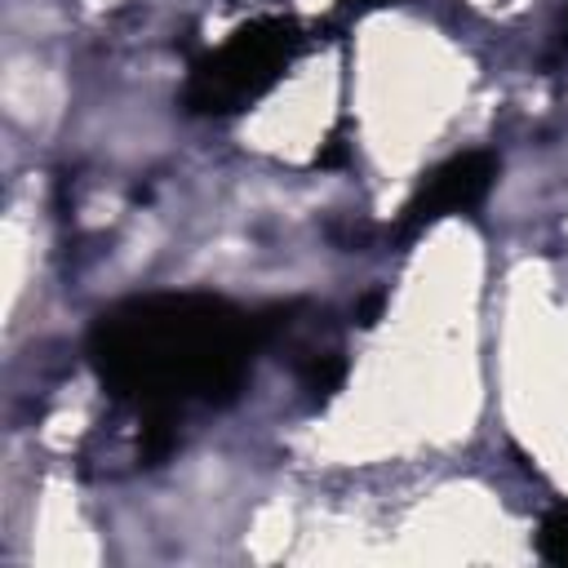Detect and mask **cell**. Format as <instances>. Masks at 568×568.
<instances>
[{
  "label": "cell",
  "instance_id": "1",
  "mask_svg": "<svg viewBox=\"0 0 568 568\" xmlns=\"http://www.w3.org/2000/svg\"><path fill=\"white\" fill-rule=\"evenodd\" d=\"M271 320L213 293H146L102 311L89 328V359L102 386L169 426L191 404H226L253 355L266 346Z\"/></svg>",
  "mask_w": 568,
  "mask_h": 568
},
{
  "label": "cell",
  "instance_id": "4",
  "mask_svg": "<svg viewBox=\"0 0 568 568\" xmlns=\"http://www.w3.org/2000/svg\"><path fill=\"white\" fill-rule=\"evenodd\" d=\"M537 550H541V559H550V564H568V506H559V510H550V515L541 519Z\"/></svg>",
  "mask_w": 568,
  "mask_h": 568
},
{
  "label": "cell",
  "instance_id": "5",
  "mask_svg": "<svg viewBox=\"0 0 568 568\" xmlns=\"http://www.w3.org/2000/svg\"><path fill=\"white\" fill-rule=\"evenodd\" d=\"M373 4H382V0H373Z\"/></svg>",
  "mask_w": 568,
  "mask_h": 568
},
{
  "label": "cell",
  "instance_id": "3",
  "mask_svg": "<svg viewBox=\"0 0 568 568\" xmlns=\"http://www.w3.org/2000/svg\"><path fill=\"white\" fill-rule=\"evenodd\" d=\"M497 182V160L488 151H462L453 160H444L439 169H430L417 191L408 195V204L399 209V222H395V235L413 240L422 235L426 226L453 217V213H466L475 204H484V195L493 191Z\"/></svg>",
  "mask_w": 568,
  "mask_h": 568
},
{
  "label": "cell",
  "instance_id": "2",
  "mask_svg": "<svg viewBox=\"0 0 568 568\" xmlns=\"http://www.w3.org/2000/svg\"><path fill=\"white\" fill-rule=\"evenodd\" d=\"M302 36L288 18H257L240 31H231L217 49L195 58L186 75V111L195 115H231L253 106L297 58Z\"/></svg>",
  "mask_w": 568,
  "mask_h": 568
}]
</instances>
